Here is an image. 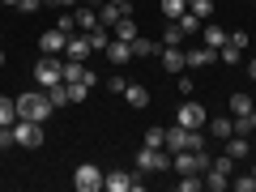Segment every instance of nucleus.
Returning a JSON list of instances; mask_svg holds the SVG:
<instances>
[{"instance_id":"nucleus-1","label":"nucleus","mask_w":256,"mask_h":192,"mask_svg":"<svg viewBox=\"0 0 256 192\" xmlns=\"http://www.w3.org/2000/svg\"><path fill=\"white\" fill-rule=\"evenodd\" d=\"M18 120H38V124H47V116H52V98H47V90H26V94H18Z\"/></svg>"},{"instance_id":"nucleus-2","label":"nucleus","mask_w":256,"mask_h":192,"mask_svg":"<svg viewBox=\"0 0 256 192\" xmlns=\"http://www.w3.org/2000/svg\"><path fill=\"white\" fill-rule=\"evenodd\" d=\"M137 171H141V175H162V171H171V150H166V146H141V150H137Z\"/></svg>"},{"instance_id":"nucleus-3","label":"nucleus","mask_w":256,"mask_h":192,"mask_svg":"<svg viewBox=\"0 0 256 192\" xmlns=\"http://www.w3.org/2000/svg\"><path fill=\"white\" fill-rule=\"evenodd\" d=\"M162 146L171 150V154H180V150H196V146H205V137H201V132H192V128L171 124V128L162 132Z\"/></svg>"},{"instance_id":"nucleus-4","label":"nucleus","mask_w":256,"mask_h":192,"mask_svg":"<svg viewBox=\"0 0 256 192\" xmlns=\"http://www.w3.org/2000/svg\"><path fill=\"white\" fill-rule=\"evenodd\" d=\"M13 146L38 150L43 146V124H38V120H13Z\"/></svg>"},{"instance_id":"nucleus-5","label":"nucleus","mask_w":256,"mask_h":192,"mask_svg":"<svg viewBox=\"0 0 256 192\" xmlns=\"http://www.w3.org/2000/svg\"><path fill=\"white\" fill-rule=\"evenodd\" d=\"M64 77H60V56H38V64H34V86L38 90H52V86H60Z\"/></svg>"},{"instance_id":"nucleus-6","label":"nucleus","mask_w":256,"mask_h":192,"mask_svg":"<svg viewBox=\"0 0 256 192\" xmlns=\"http://www.w3.org/2000/svg\"><path fill=\"white\" fill-rule=\"evenodd\" d=\"M175 124H180V128H192V132H201V128L210 124V111H205L201 102H192V98H188L180 111H175Z\"/></svg>"},{"instance_id":"nucleus-7","label":"nucleus","mask_w":256,"mask_h":192,"mask_svg":"<svg viewBox=\"0 0 256 192\" xmlns=\"http://www.w3.org/2000/svg\"><path fill=\"white\" fill-rule=\"evenodd\" d=\"M102 188H107V192H141L146 184H141V171H137V175H128V171H107V175H102Z\"/></svg>"},{"instance_id":"nucleus-8","label":"nucleus","mask_w":256,"mask_h":192,"mask_svg":"<svg viewBox=\"0 0 256 192\" xmlns=\"http://www.w3.org/2000/svg\"><path fill=\"white\" fill-rule=\"evenodd\" d=\"M73 188H77V192H98V188H102V171H98L94 162H77Z\"/></svg>"},{"instance_id":"nucleus-9","label":"nucleus","mask_w":256,"mask_h":192,"mask_svg":"<svg viewBox=\"0 0 256 192\" xmlns=\"http://www.w3.org/2000/svg\"><path fill=\"white\" fill-rule=\"evenodd\" d=\"M90 56H94V38L86 34V30L68 34V43H64V60H90Z\"/></svg>"},{"instance_id":"nucleus-10","label":"nucleus","mask_w":256,"mask_h":192,"mask_svg":"<svg viewBox=\"0 0 256 192\" xmlns=\"http://www.w3.org/2000/svg\"><path fill=\"white\" fill-rule=\"evenodd\" d=\"M64 43H68V34H64L60 26H52V30L38 34V52L43 56H64Z\"/></svg>"},{"instance_id":"nucleus-11","label":"nucleus","mask_w":256,"mask_h":192,"mask_svg":"<svg viewBox=\"0 0 256 192\" xmlns=\"http://www.w3.org/2000/svg\"><path fill=\"white\" fill-rule=\"evenodd\" d=\"M214 60H218V52H214V47H205V43H196V47H188V52H184V64H188V68H210Z\"/></svg>"},{"instance_id":"nucleus-12","label":"nucleus","mask_w":256,"mask_h":192,"mask_svg":"<svg viewBox=\"0 0 256 192\" xmlns=\"http://www.w3.org/2000/svg\"><path fill=\"white\" fill-rule=\"evenodd\" d=\"M158 56H162V68L171 77H180L188 64H184V47H166V43H158Z\"/></svg>"},{"instance_id":"nucleus-13","label":"nucleus","mask_w":256,"mask_h":192,"mask_svg":"<svg viewBox=\"0 0 256 192\" xmlns=\"http://www.w3.org/2000/svg\"><path fill=\"white\" fill-rule=\"evenodd\" d=\"M107 60L116 64V68H124V64L132 60V43H124V38H111V43H107Z\"/></svg>"},{"instance_id":"nucleus-14","label":"nucleus","mask_w":256,"mask_h":192,"mask_svg":"<svg viewBox=\"0 0 256 192\" xmlns=\"http://www.w3.org/2000/svg\"><path fill=\"white\" fill-rule=\"evenodd\" d=\"M201 43H205V47H214V52H218V47L226 43V30H222L218 22H201Z\"/></svg>"},{"instance_id":"nucleus-15","label":"nucleus","mask_w":256,"mask_h":192,"mask_svg":"<svg viewBox=\"0 0 256 192\" xmlns=\"http://www.w3.org/2000/svg\"><path fill=\"white\" fill-rule=\"evenodd\" d=\"M124 102H128V107H150V90H146V86H141V82H128L124 86Z\"/></svg>"},{"instance_id":"nucleus-16","label":"nucleus","mask_w":256,"mask_h":192,"mask_svg":"<svg viewBox=\"0 0 256 192\" xmlns=\"http://www.w3.org/2000/svg\"><path fill=\"white\" fill-rule=\"evenodd\" d=\"M205 128H210V132H214L218 141H226L230 132H235V116H230V111H226V116H214V120H210Z\"/></svg>"},{"instance_id":"nucleus-17","label":"nucleus","mask_w":256,"mask_h":192,"mask_svg":"<svg viewBox=\"0 0 256 192\" xmlns=\"http://www.w3.org/2000/svg\"><path fill=\"white\" fill-rule=\"evenodd\" d=\"M124 13H128V4H111V0H102V9H98V26H116V22L120 18H124Z\"/></svg>"},{"instance_id":"nucleus-18","label":"nucleus","mask_w":256,"mask_h":192,"mask_svg":"<svg viewBox=\"0 0 256 192\" xmlns=\"http://www.w3.org/2000/svg\"><path fill=\"white\" fill-rule=\"evenodd\" d=\"M111 38H124V43H132V38H137V22H132V13H124V18L111 26Z\"/></svg>"},{"instance_id":"nucleus-19","label":"nucleus","mask_w":256,"mask_h":192,"mask_svg":"<svg viewBox=\"0 0 256 192\" xmlns=\"http://www.w3.org/2000/svg\"><path fill=\"white\" fill-rule=\"evenodd\" d=\"M252 107H256L252 94H244V90H235V94H230V102H226L230 116H252Z\"/></svg>"},{"instance_id":"nucleus-20","label":"nucleus","mask_w":256,"mask_h":192,"mask_svg":"<svg viewBox=\"0 0 256 192\" xmlns=\"http://www.w3.org/2000/svg\"><path fill=\"white\" fill-rule=\"evenodd\" d=\"M226 154L235 158V162H244V158L252 154V146H248V137H239V132H230V137H226Z\"/></svg>"},{"instance_id":"nucleus-21","label":"nucleus","mask_w":256,"mask_h":192,"mask_svg":"<svg viewBox=\"0 0 256 192\" xmlns=\"http://www.w3.org/2000/svg\"><path fill=\"white\" fill-rule=\"evenodd\" d=\"M205 188H210V192H226L230 188V175H222V171L210 166V171H205Z\"/></svg>"},{"instance_id":"nucleus-22","label":"nucleus","mask_w":256,"mask_h":192,"mask_svg":"<svg viewBox=\"0 0 256 192\" xmlns=\"http://www.w3.org/2000/svg\"><path fill=\"white\" fill-rule=\"evenodd\" d=\"M188 13L196 22H210L214 18V0H188Z\"/></svg>"},{"instance_id":"nucleus-23","label":"nucleus","mask_w":256,"mask_h":192,"mask_svg":"<svg viewBox=\"0 0 256 192\" xmlns=\"http://www.w3.org/2000/svg\"><path fill=\"white\" fill-rule=\"evenodd\" d=\"M218 60H222V64H230V68H235V64H244V52H239L235 43H222V47H218Z\"/></svg>"},{"instance_id":"nucleus-24","label":"nucleus","mask_w":256,"mask_h":192,"mask_svg":"<svg viewBox=\"0 0 256 192\" xmlns=\"http://www.w3.org/2000/svg\"><path fill=\"white\" fill-rule=\"evenodd\" d=\"M13 120H18V102H13V98H4V94H0V128H9Z\"/></svg>"},{"instance_id":"nucleus-25","label":"nucleus","mask_w":256,"mask_h":192,"mask_svg":"<svg viewBox=\"0 0 256 192\" xmlns=\"http://www.w3.org/2000/svg\"><path fill=\"white\" fill-rule=\"evenodd\" d=\"M184 13H188V0H162V18H171V22H180Z\"/></svg>"},{"instance_id":"nucleus-26","label":"nucleus","mask_w":256,"mask_h":192,"mask_svg":"<svg viewBox=\"0 0 256 192\" xmlns=\"http://www.w3.org/2000/svg\"><path fill=\"white\" fill-rule=\"evenodd\" d=\"M175 188H180V192H201V188H205V175H180Z\"/></svg>"},{"instance_id":"nucleus-27","label":"nucleus","mask_w":256,"mask_h":192,"mask_svg":"<svg viewBox=\"0 0 256 192\" xmlns=\"http://www.w3.org/2000/svg\"><path fill=\"white\" fill-rule=\"evenodd\" d=\"M73 18H77V30H94V26H98V13H94V9H77Z\"/></svg>"},{"instance_id":"nucleus-28","label":"nucleus","mask_w":256,"mask_h":192,"mask_svg":"<svg viewBox=\"0 0 256 192\" xmlns=\"http://www.w3.org/2000/svg\"><path fill=\"white\" fill-rule=\"evenodd\" d=\"M64 90H68V102H86L90 86H86V82H64Z\"/></svg>"},{"instance_id":"nucleus-29","label":"nucleus","mask_w":256,"mask_h":192,"mask_svg":"<svg viewBox=\"0 0 256 192\" xmlns=\"http://www.w3.org/2000/svg\"><path fill=\"white\" fill-rule=\"evenodd\" d=\"M230 188L235 192H256V175L248 171V175H230Z\"/></svg>"},{"instance_id":"nucleus-30","label":"nucleus","mask_w":256,"mask_h":192,"mask_svg":"<svg viewBox=\"0 0 256 192\" xmlns=\"http://www.w3.org/2000/svg\"><path fill=\"white\" fill-rule=\"evenodd\" d=\"M132 56H158V43H154V38H132Z\"/></svg>"},{"instance_id":"nucleus-31","label":"nucleus","mask_w":256,"mask_h":192,"mask_svg":"<svg viewBox=\"0 0 256 192\" xmlns=\"http://www.w3.org/2000/svg\"><path fill=\"white\" fill-rule=\"evenodd\" d=\"M158 43H166V47H184V30L175 26V22H171V26L162 30V38H158Z\"/></svg>"},{"instance_id":"nucleus-32","label":"nucleus","mask_w":256,"mask_h":192,"mask_svg":"<svg viewBox=\"0 0 256 192\" xmlns=\"http://www.w3.org/2000/svg\"><path fill=\"white\" fill-rule=\"evenodd\" d=\"M175 26H180V30H184V38H192V34H201V22L192 18V13H184V18H180V22H175Z\"/></svg>"},{"instance_id":"nucleus-33","label":"nucleus","mask_w":256,"mask_h":192,"mask_svg":"<svg viewBox=\"0 0 256 192\" xmlns=\"http://www.w3.org/2000/svg\"><path fill=\"white\" fill-rule=\"evenodd\" d=\"M47 98H52V107H56V111L68 107V90H64V82H60V86H52V90H47Z\"/></svg>"},{"instance_id":"nucleus-34","label":"nucleus","mask_w":256,"mask_h":192,"mask_svg":"<svg viewBox=\"0 0 256 192\" xmlns=\"http://www.w3.org/2000/svg\"><path fill=\"white\" fill-rule=\"evenodd\" d=\"M214 171H222V175H235V158H230V154H222V158H214Z\"/></svg>"},{"instance_id":"nucleus-35","label":"nucleus","mask_w":256,"mask_h":192,"mask_svg":"<svg viewBox=\"0 0 256 192\" xmlns=\"http://www.w3.org/2000/svg\"><path fill=\"white\" fill-rule=\"evenodd\" d=\"M162 132H166V128L150 124V128H146V141H141V146H162Z\"/></svg>"},{"instance_id":"nucleus-36","label":"nucleus","mask_w":256,"mask_h":192,"mask_svg":"<svg viewBox=\"0 0 256 192\" xmlns=\"http://www.w3.org/2000/svg\"><path fill=\"white\" fill-rule=\"evenodd\" d=\"M56 26H60L64 34H77V18H73V13H60V22H56Z\"/></svg>"},{"instance_id":"nucleus-37","label":"nucleus","mask_w":256,"mask_h":192,"mask_svg":"<svg viewBox=\"0 0 256 192\" xmlns=\"http://www.w3.org/2000/svg\"><path fill=\"white\" fill-rule=\"evenodd\" d=\"M226 43H235V47H239V52H244V47H248V43H252V38H248V34H244V30H230V34H226Z\"/></svg>"},{"instance_id":"nucleus-38","label":"nucleus","mask_w":256,"mask_h":192,"mask_svg":"<svg viewBox=\"0 0 256 192\" xmlns=\"http://www.w3.org/2000/svg\"><path fill=\"white\" fill-rule=\"evenodd\" d=\"M73 4H82V0H43V9H73Z\"/></svg>"},{"instance_id":"nucleus-39","label":"nucleus","mask_w":256,"mask_h":192,"mask_svg":"<svg viewBox=\"0 0 256 192\" xmlns=\"http://www.w3.org/2000/svg\"><path fill=\"white\" fill-rule=\"evenodd\" d=\"M124 86H128L124 77H107V90H111V94H124Z\"/></svg>"},{"instance_id":"nucleus-40","label":"nucleus","mask_w":256,"mask_h":192,"mask_svg":"<svg viewBox=\"0 0 256 192\" xmlns=\"http://www.w3.org/2000/svg\"><path fill=\"white\" fill-rule=\"evenodd\" d=\"M18 9H22V13H38V9H43V0H22Z\"/></svg>"},{"instance_id":"nucleus-41","label":"nucleus","mask_w":256,"mask_h":192,"mask_svg":"<svg viewBox=\"0 0 256 192\" xmlns=\"http://www.w3.org/2000/svg\"><path fill=\"white\" fill-rule=\"evenodd\" d=\"M175 86H180V94H184V98L192 94V77H184V73H180V82H175Z\"/></svg>"},{"instance_id":"nucleus-42","label":"nucleus","mask_w":256,"mask_h":192,"mask_svg":"<svg viewBox=\"0 0 256 192\" xmlns=\"http://www.w3.org/2000/svg\"><path fill=\"white\" fill-rule=\"evenodd\" d=\"M4 146H13V124H9V128H0V150H4Z\"/></svg>"},{"instance_id":"nucleus-43","label":"nucleus","mask_w":256,"mask_h":192,"mask_svg":"<svg viewBox=\"0 0 256 192\" xmlns=\"http://www.w3.org/2000/svg\"><path fill=\"white\" fill-rule=\"evenodd\" d=\"M244 68H248V77H252V82H256V56H252V60L244 64Z\"/></svg>"},{"instance_id":"nucleus-44","label":"nucleus","mask_w":256,"mask_h":192,"mask_svg":"<svg viewBox=\"0 0 256 192\" xmlns=\"http://www.w3.org/2000/svg\"><path fill=\"white\" fill-rule=\"evenodd\" d=\"M248 120H252V132H256V107H252V116H248Z\"/></svg>"},{"instance_id":"nucleus-45","label":"nucleus","mask_w":256,"mask_h":192,"mask_svg":"<svg viewBox=\"0 0 256 192\" xmlns=\"http://www.w3.org/2000/svg\"><path fill=\"white\" fill-rule=\"evenodd\" d=\"M0 68H4V47H0Z\"/></svg>"},{"instance_id":"nucleus-46","label":"nucleus","mask_w":256,"mask_h":192,"mask_svg":"<svg viewBox=\"0 0 256 192\" xmlns=\"http://www.w3.org/2000/svg\"><path fill=\"white\" fill-rule=\"evenodd\" d=\"M4 4H13V9H18V4H22V0H4Z\"/></svg>"},{"instance_id":"nucleus-47","label":"nucleus","mask_w":256,"mask_h":192,"mask_svg":"<svg viewBox=\"0 0 256 192\" xmlns=\"http://www.w3.org/2000/svg\"><path fill=\"white\" fill-rule=\"evenodd\" d=\"M111 4H128V0H111Z\"/></svg>"},{"instance_id":"nucleus-48","label":"nucleus","mask_w":256,"mask_h":192,"mask_svg":"<svg viewBox=\"0 0 256 192\" xmlns=\"http://www.w3.org/2000/svg\"><path fill=\"white\" fill-rule=\"evenodd\" d=\"M252 175H256V162H252Z\"/></svg>"},{"instance_id":"nucleus-49","label":"nucleus","mask_w":256,"mask_h":192,"mask_svg":"<svg viewBox=\"0 0 256 192\" xmlns=\"http://www.w3.org/2000/svg\"><path fill=\"white\" fill-rule=\"evenodd\" d=\"M0 9H4V0H0Z\"/></svg>"},{"instance_id":"nucleus-50","label":"nucleus","mask_w":256,"mask_h":192,"mask_svg":"<svg viewBox=\"0 0 256 192\" xmlns=\"http://www.w3.org/2000/svg\"><path fill=\"white\" fill-rule=\"evenodd\" d=\"M252 9H256V4H252Z\"/></svg>"},{"instance_id":"nucleus-51","label":"nucleus","mask_w":256,"mask_h":192,"mask_svg":"<svg viewBox=\"0 0 256 192\" xmlns=\"http://www.w3.org/2000/svg\"><path fill=\"white\" fill-rule=\"evenodd\" d=\"M252 47H256V43H252Z\"/></svg>"}]
</instances>
